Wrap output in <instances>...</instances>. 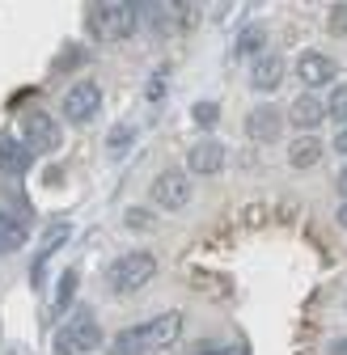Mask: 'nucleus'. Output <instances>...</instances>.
<instances>
[{
    "instance_id": "nucleus-1",
    "label": "nucleus",
    "mask_w": 347,
    "mask_h": 355,
    "mask_svg": "<svg viewBox=\"0 0 347 355\" xmlns=\"http://www.w3.org/2000/svg\"><path fill=\"white\" fill-rule=\"evenodd\" d=\"M153 275H157V258L149 250H127V254L115 258V266H110L106 279H110V292L115 296H136L140 288L153 284Z\"/></svg>"
},
{
    "instance_id": "nucleus-2",
    "label": "nucleus",
    "mask_w": 347,
    "mask_h": 355,
    "mask_svg": "<svg viewBox=\"0 0 347 355\" xmlns=\"http://www.w3.org/2000/svg\"><path fill=\"white\" fill-rule=\"evenodd\" d=\"M132 30H136V5H127V0H106V5L90 9V34L98 42H123Z\"/></svg>"
},
{
    "instance_id": "nucleus-3",
    "label": "nucleus",
    "mask_w": 347,
    "mask_h": 355,
    "mask_svg": "<svg viewBox=\"0 0 347 355\" xmlns=\"http://www.w3.org/2000/svg\"><path fill=\"white\" fill-rule=\"evenodd\" d=\"M102 347V326L90 309L68 318V326L56 334V355H85V351H98Z\"/></svg>"
},
{
    "instance_id": "nucleus-4",
    "label": "nucleus",
    "mask_w": 347,
    "mask_h": 355,
    "mask_svg": "<svg viewBox=\"0 0 347 355\" xmlns=\"http://www.w3.org/2000/svg\"><path fill=\"white\" fill-rule=\"evenodd\" d=\"M191 191H195V182H191L187 169H161L153 178V187H149V195H153V203L161 211H183L191 203Z\"/></svg>"
},
{
    "instance_id": "nucleus-5",
    "label": "nucleus",
    "mask_w": 347,
    "mask_h": 355,
    "mask_svg": "<svg viewBox=\"0 0 347 355\" xmlns=\"http://www.w3.org/2000/svg\"><path fill=\"white\" fill-rule=\"evenodd\" d=\"M64 114L68 123H90L102 114V85L98 80H76L64 94Z\"/></svg>"
},
{
    "instance_id": "nucleus-6",
    "label": "nucleus",
    "mask_w": 347,
    "mask_h": 355,
    "mask_svg": "<svg viewBox=\"0 0 347 355\" xmlns=\"http://www.w3.org/2000/svg\"><path fill=\"white\" fill-rule=\"evenodd\" d=\"M22 144H26L30 157L56 153V144H60V127H56V119L42 114V110H30V114L22 119Z\"/></svg>"
},
{
    "instance_id": "nucleus-7",
    "label": "nucleus",
    "mask_w": 347,
    "mask_h": 355,
    "mask_svg": "<svg viewBox=\"0 0 347 355\" xmlns=\"http://www.w3.org/2000/svg\"><path fill=\"white\" fill-rule=\"evenodd\" d=\"M178 334H183V313H178V309H169V313L149 318V322L136 330V338H140V347H144V351H165L169 343H178Z\"/></svg>"
},
{
    "instance_id": "nucleus-8",
    "label": "nucleus",
    "mask_w": 347,
    "mask_h": 355,
    "mask_svg": "<svg viewBox=\"0 0 347 355\" xmlns=\"http://www.w3.org/2000/svg\"><path fill=\"white\" fill-rule=\"evenodd\" d=\"M284 131V110H276L271 102H258L250 114H246V136L254 144H276Z\"/></svg>"
},
{
    "instance_id": "nucleus-9",
    "label": "nucleus",
    "mask_w": 347,
    "mask_h": 355,
    "mask_svg": "<svg viewBox=\"0 0 347 355\" xmlns=\"http://www.w3.org/2000/svg\"><path fill=\"white\" fill-rule=\"evenodd\" d=\"M225 161H229V153H225V144H221V140H199L195 148H187V173H195V178H212V173H221V169H225Z\"/></svg>"
},
{
    "instance_id": "nucleus-10",
    "label": "nucleus",
    "mask_w": 347,
    "mask_h": 355,
    "mask_svg": "<svg viewBox=\"0 0 347 355\" xmlns=\"http://www.w3.org/2000/svg\"><path fill=\"white\" fill-rule=\"evenodd\" d=\"M335 76H339V64H335L330 55H322V51H305V55L296 60V80L305 85V89L335 85Z\"/></svg>"
},
{
    "instance_id": "nucleus-11",
    "label": "nucleus",
    "mask_w": 347,
    "mask_h": 355,
    "mask_svg": "<svg viewBox=\"0 0 347 355\" xmlns=\"http://www.w3.org/2000/svg\"><path fill=\"white\" fill-rule=\"evenodd\" d=\"M284 72H288L284 55L267 51V55H258V60L250 64V85L258 89V94H276V89L284 85Z\"/></svg>"
},
{
    "instance_id": "nucleus-12",
    "label": "nucleus",
    "mask_w": 347,
    "mask_h": 355,
    "mask_svg": "<svg viewBox=\"0 0 347 355\" xmlns=\"http://www.w3.org/2000/svg\"><path fill=\"white\" fill-rule=\"evenodd\" d=\"M284 119H292L296 127H301V136H314V127L326 119V106L314 98V94H301L296 102H292V110L284 114Z\"/></svg>"
},
{
    "instance_id": "nucleus-13",
    "label": "nucleus",
    "mask_w": 347,
    "mask_h": 355,
    "mask_svg": "<svg viewBox=\"0 0 347 355\" xmlns=\"http://www.w3.org/2000/svg\"><path fill=\"white\" fill-rule=\"evenodd\" d=\"M233 55H237V60H258V55H267V26H263V21L246 26V30L233 38Z\"/></svg>"
},
{
    "instance_id": "nucleus-14",
    "label": "nucleus",
    "mask_w": 347,
    "mask_h": 355,
    "mask_svg": "<svg viewBox=\"0 0 347 355\" xmlns=\"http://www.w3.org/2000/svg\"><path fill=\"white\" fill-rule=\"evenodd\" d=\"M322 153H326V144H322L318 136H296V140L288 144V165H292V169H314V165L322 161Z\"/></svg>"
},
{
    "instance_id": "nucleus-15",
    "label": "nucleus",
    "mask_w": 347,
    "mask_h": 355,
    "mask_svg": "<svg viewBox=\"0 0 347 355\" xmlns=\"http://www.w3.org/2000/svg\"><path fill=\"white\" fill-rule=\"evenodd\" d=\"M30 153H26V144L22 140H13V136H0V173H26L30 169Z\"/></svg>"
},
{
    "instance_id": "nucleus-16",
    "label": "nucleus",
    "mask_w": 347,
    "mask_h": 355,
    "mask_svg": "<svg viewBox=\"0 0 347 355\" xmlns=\"http://www.w3.org/2000/svg\"><path fill=\"white\" fill-rule=\"evenodd\" d=\"M22 245H26V229L17 225L9 211H0V254H13Z\"/></svg>"
},
{
    "instance_id": "nucleus-17",
    "label": "nucleus",
    "mask_w": 347,
    "mask_h": 355,
    "mask_svg": "<svg viewBox=\"0 0 347 355\" xmlns=\"http://www.w3.org/2000/svg\"><path fill=\"white\" fill-rule=\"evenodd\" d=\"M322 106H326V114H330L335 123H343V127H347V80H339V85L330 89V98H326Z\"/></svg>"
},
{
    "instance_id": "nucleus-18",
    "label": "nucleus",
    "mask_w": 347,
    "mask_h": 355,
    "mask_svg": "<svg viewBox=\"0 0 347 355\" xmlns=\"http://www.w3.org/2000/svg\"><path fill=\"white\" fill-rule=\"evenodd\" d=\"M136 140V127L132 123H119L115 131H110V140H106V148H110V157H123L127 153V144Z\"/></svg>"
},
{
    "instance_id": "nucleus-19",
    "label": "nucleus",
    "mask_w": 347,
    "mask_h": 355,
    "mask_svg": "<svg viewBox=\"0 0 347 355\" xmlns=\"http://www.w3.org/2000/svg\"><path fill=\"white\" fill-rule=\"evenodd\" d=\"M110 355H144V347H140L136 330H123V334H115V343H110Z\"/></svg>"
},
{
    "instance_id": "nucleus-20",
    "label": "nucleus",
    "mask_w": 347,
    "mask_h": 355,
    "mask_svg": "<svg viewBox=\"0 0 347 355\" xmlns=\"http://www.w3.org/2000/svg\"><path fill=\"white\" fill-rule=\"evenodd\" d=\"M195 123L199 127H216V119H221V106H216V102H195Z\"/></svg>"
},
{
    "instance_id": "nucleus-21",
    "label": "nucleus",
    "mask_w": 347,
    "mask_h": 355,
    "mask_svg": "<svg viewBox=\"0 0 347 355\" xmlns=\"http://www.w3.org/2000/svg\"><path fill=\"white\" fill-rule=\"evenodd\" d=\"M326 26H330V34H347V5H330Z\"/></svg>"
},
{
    "instance_id": "nucleus-22",
    "label": "nucleus",
    "mask_w": 347,
    "mask_h": 355,
    "mask_svg": "<svg viewBox=\"0 0 347 355\" xmlns=\"http://www.w3.org/2000/svg\"><path fill=\"white\" fill-rule=\"evenodd\" d=\"M187 355H242V347H221V343H199L195 351H187Z\"/></svg>"
},
{
    "instance_id": "nucleus-23",
    "label": "nucleus",
    "mask_w": 347,
    "mask_h": 355,
    "mask_svg": "<svg viewBox=\"0 0 347 355\" xmlns=\"http://www.w3.org/2000/svg\"><path fill=\"white\" fill-rule=\"evenodd\" d=\"M72 292H76V271H68V275L60 279V304H68V300H72Z\"/></svg>"
},
{
    "instance_id": "nucleus-24",
    "label": "nucleus",
    "mask_w": 347,
    "mask_h": 355,
    "mask_svg": "<svg viewBox=\"0 0 347 355\" xmlns=\"http://www.w3.org/2000/svg\"><path fill=\"white\" fill-rule=\"evenodd\" d=\"M149 211L144 207H132V211H127V229H149V220H144Z\"/></svg>"
},
{
    "instance_id": "nucleus-25",
    "label": "nucleus",
    "mask_w": 347,
    "mask_h": 355,
    "mask_svg": "<svg viewBox=\"0 0 347 355\" xmlns=\"http://www.w3.org/2000/svg\"><path fill=\"white\" fill-rule=\"evenodd\" d=\"M161 89H165V72H157V76H153V85H149V98H153V102L161 98Z\"/></svg>"
},
{
    "instance_id": "nucleus-26",
    "label": "nucleus",
    "mask_w": 347,
    "mask_h": 355,
    "mask_svg": "<svg viewBox=\"0 0 347 355\" xmlns=\"http://www.w3.org/2000/svg\"><path fill=\"white\" fill-rule=\"evenodd\" d=\"M335 153L347 157V127H339V136H335Z\"/></svg>"
},
{
    "instance_id": "nucleus-27",
    "label": "nucleus",
    "mask_w": 347,
    "mask_h": 355,
    "mask_svg": "<svg viewBox=\"0 0 347 355\" xmlns=\"http://www.w3.org/2000/svg\"><path fill=\"white\" fill-rule=\"evenodd\" d=\"M335 220H339V229H347V199H339V207H335Z\"/></svg>"
},
{
    "instance_id": "nucleus-28",
    "label": "nucleus",
    "mask_w": 347,
    "mask_h": 355,
    "mask_svg": "<svg viewBox=\"0 0 347 355\" xmlns=\"http://www.w3.org/2000/svg\"><path fill=\"white\" fill-rule=\"evenodd\" d=\"M330 355H347V338H335L330 343Z\"/></svg>"
},
{
    "instance_id": "nucleus-29",
    "label": "nucleus",
    "mask_w": 347,
    "mask_h": 355,
    "mask_svg": "<svg viewBox=\"0 0 347 355\" xmlns=\"http://www.w3.org/2000/svg\"><path fill=\"white\" fill-rule=\"evenodd\" d=\"M339 195H343V199H347V169H343V173H339Z\"/></svg>"
}]
</instances>
